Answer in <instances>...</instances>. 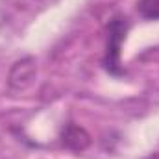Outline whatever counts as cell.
I'll use <instances>...</instances> for the list:
<instances>
[{
    "mask_svg": "<svg viewBox=\"0 0 159 159\" xmlns=\"http://www.w3.org/2000/svg\"><path fill=\"white\" fill-rule=\"evenodd\" d=\"M128 34V20L122 17H115L109 24H107V37H106V56H104V65L106 69L119 76L122 74V67H120V48L122 43L126 39Z\"/></svg>",
    "mask_w": 159,
    "mask_h": 159,
    "instance_id": "6da1fadb",
    "label": "cell"
},
{
    "mask_svg": "<svg viewBox=\"0 0 159 159\" xmlns=\"http://www.w3.org/2000/svg\"><path fill=\"white\" fill-rule=\"evenodd\" d=\"M37 76V63L34 57L26 56V57H20L19 61L13 63V67L9 69V74H7V85L13 89V91H26Z\"/></svg>",
    "mask_w": 159,
    "mask_h": 159,
    "instance_id": "7a4b0ae2",
    "label": "cell"
},
{
    "mask_svg": "<svg viewBox=\"0 0 159 159\" xmlns=\"http://www.w3.org/2000/svg\"><path fill=\"white\" fill-rule=\"evenodd\" d=\"M61 143L65 148L72 150V152H83L91 146L93 139L89 135V131L85 128H81L78 124H67L61 129Z\"/></svg>",
    "mask_w": 159,
    "mask_h": 159,
    "instance_id": "3957f363",
    "label": "cell"
},
{
    "mask_svg": "<svg viewBox=\"0 0 159 159\" xmlns=\"http://www.w3.org/2000/svg\"><path fill=\"white\" fill-rule=\"evenodd\" d=\"M137 11L146 20H159V0H139Z\"/></svg>",
    "mask_w": 159,
    "mask_h": 159,
    "instance_id": "277c9868",
    "label": "cell"
},
{
    "mask_svg": "<svg viewBox=\"0 0 159 159\" xmlns=\"http://www.w3.org/2000/svg\"><path fill=\"white\" fill-rule=\"evenodd\" d=\"M150 159H159V157H150Z\"/></svg>",
    "mask_w": 159,
    "mask_h": 159,
    "instance_id": "5b68a950",
    "label": "cell"
}]
</instances>
